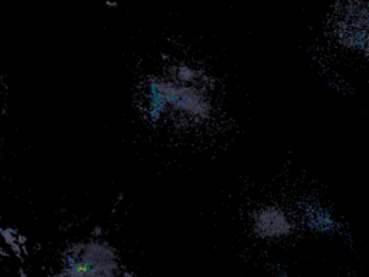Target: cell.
Instances as JSON below:
<instances>
[{
    "label": "cell",
    "mask_w": 369,
    "mask_h": 277,
    "mask_svg": "<svg viewBox=\"0 0 369 277\" xmlns=\"http://www.w3.org/2000/svg\"><path fill=\"white\" fill-rule=\"evenodd\" d=\"M119 260L105 242L78 244L65 257L64 273L67 277H116Z\"/></svg>",
    "instance_id": "cell-1"
},
{
    "label": "cell",
    "mask_w": 369,
    "mask_h": 277,
    "mask_svg": "<svg viewBox=\"0 0 369 277\" xmlns=\"http://www.w3.org/2000/svg\"><path fill=\"white\" fill-rule=\"evenodd\" d=\"M254 230L260 237L274 238L290 231V223L283 211L277 208H264L256 216Z\"/></svg>",
    "instance_id": "cell-2"
}]
</instances>
